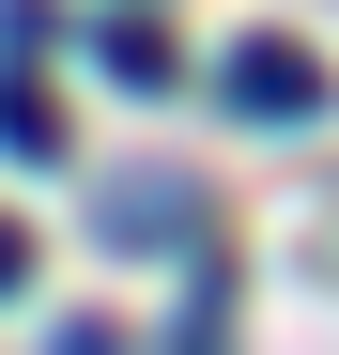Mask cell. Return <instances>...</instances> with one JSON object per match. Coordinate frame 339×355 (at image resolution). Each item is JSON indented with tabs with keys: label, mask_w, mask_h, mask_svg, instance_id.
Here are the masks:
<instances>
[{
	"label": "cell",
	"mask_w": 339,
	"mask_h": 355,
	"mask_svg": "<svg viewBox=\"0 0 339 355\" xmlns=\"http://www.w3.org/2000/svg\"><path fill=\"white\" fill-rule=\"evenodd\" d=\"M93 62L124 78V93H170V31H154V16H108V31H93Z\"/></svg>",
	"instance_id": "277c9868"
},
{
	"label": "cell",
	"mask_w": 339,
	"mask_h": 355,
	"mask_svg": "<svg viewBox=\"0 0 339 355\" xmlns=\"http://www.w3.org/2000/svg\"><path fill=\"white\" fill-rule=\"evenodd\" d=\"M216 93H232L247 124H309V108H324V62H309V46H277V31H247L232 62H216Z\"/></svg>",
	"instance_id": "6da1fadb"
},
{
	"label": "cell",
	"mask_w": 339,
	"mask_h": 355,
	"mask_svg": "<svg viewBox=\"0 0 339 355\" xmlns=\"http://www.w3.org/2000/svg\"><path fill=\"white\" fill-rule=\"evenodd\" d=\"M46 355H124V324H93V309H77V324H46Z\"/></svg>",
	"instance_id": "5b68a950"
},
{
	"label": "cell",
	"mask_w": 339,
	"mask_h": 355,
	"mask_svg": "<svg viewBox=\"0 0 339 355\" xmlns=\"http://www.w3.org/2000/svg\"><path fill=\"white\" fill-rule=\"evenodd\" d=\"M0 155H16V170H46V155H77V139H62V108H46L31 78H0Z\"/></svg>",
	"instance_id": "3957f363"
},
{
	"label": "cell",
	"mask_w": 339,
	"mask_h": 355,
	"mask_svg": "<svg viewBox=\"0 0 339 355\" xmlns=\"http://www.w3.org/2000/svg\"><path fill=\"white\" fill-rule=\"evenodd\" d=\"M93 216L124 232V248H185V232H201V201H185V186H154V170H124V186H108Z\"/></svg>",
	"instance_id": "7a4b0ae2"
},
{
	"label": "cell",
	"mask_w": 339,
	"mask_h": 355,
	"mask_svg": "<svg viewBox=\"0 0 339 355\" xmlns=\"http://www.w3.org/2000/svg\"><path fill=\"white\" fill-rule=\"evenodd\" d=\"M16 278H31V248H16V216H0V293H16Z\"/></svg>",
	"instance_id": "8992f818"
}]
</instances>
